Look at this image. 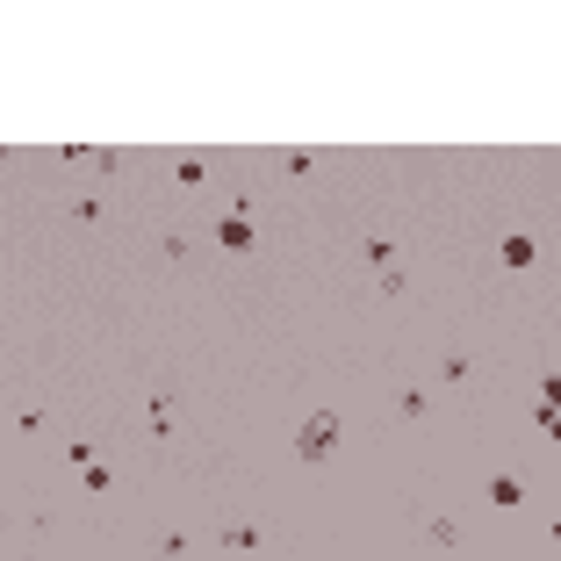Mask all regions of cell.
I'll return each mask as SVG.
<instances>
[{
	"label": "cell",
	"mask_w": 561,
	"mask_h": 561,
	"mask_svg": "<svg viewBox=\"0 0 561 561\" xmlns=\"http://www.w3.org/2000/svg\"><path fill=\"white\" fill-rule=\"evenodd\" d=\"M216 238H223V245H231V252H245V245H252V223H245V216H231V223H223V231H216Z\"/></svg>",
	"instance_id": "obj_3"
},
{
	"label": "cell",
	"mask_w": 561,
	"mask_h": 561,
	"mask_svg": "<svg viewBox=\"0 0 561 561\" xmlns=\"http://www.w3.org/2000/svg\"><path fill=\"white\" fill-rule=\"evenodd\" d=\"M540 410H561V374H547V381H540Z\"/></svg>",
	"instance_id": "obj_4"
},
{
	"label": "cell",
	"mask_w": 561,
	"mask_h": 561,
	"mask_svg": "<svg viewBox=\"0 0 561 561\" xmlns=\"http://www.w3.org/2000/svg\"><path fill=\"white\" fill-rule=\"evenodd\" d=\"M504 267H511V274H526V267H533V238H526V231H511V238H504Z\"/></svg>",
	"instance_id": "obj_2"
},
{
	"label": "cell",
	"mask_w": 561,
	"mask_h": 561,
	"mask_svg": "<svg viewBox=\"0 0 561 561\" xmlns=\"http://www.w3.org/2000/svg\"><path fill=\"white\" fill-rule=\"evenodd\" d=\"M331 447H339V425H331V418H310V425H302V461H324Z\"/></svg>",
	"instance_id": "obj_1"
},
{
	"label": "cell",
	"mask_w": 561,
	"mask_h": 561,
	"mask_svg": "<svg viewBox=\"0 0 561 561\" xmlns=\"http://www.w3.org/2000/svg\"><path fill=\"white\" fill-rule=\"evenodd\" d=\"M540 425H547V439H561V410H540Z\"/></svg>",
	"instance_id": "obj_5"
}]
</instances>
